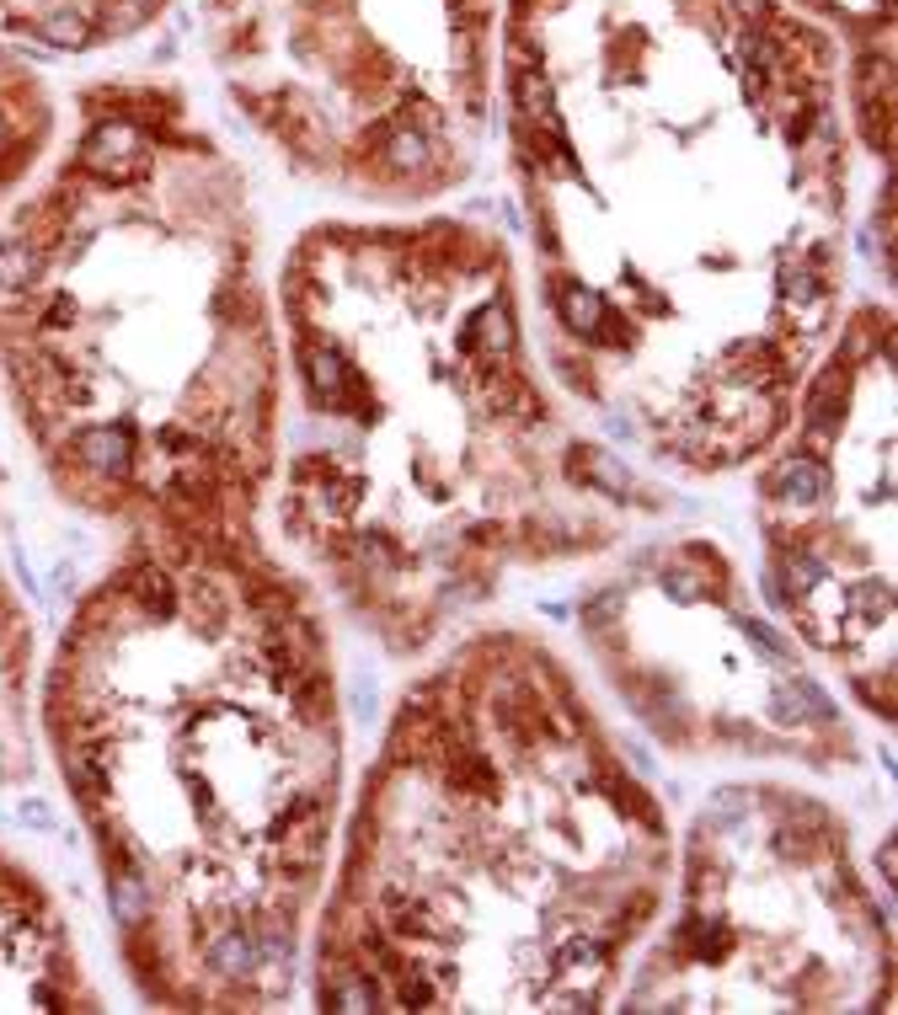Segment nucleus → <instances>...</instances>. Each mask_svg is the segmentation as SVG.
<instances>
[{"instance_id":"nucleus-1","label":"nucleus","mask_w":898,"mask_h":1015,"mask_svg":"<svg viewBox=\"0 0 898 1015\" xmlns=\"http://www.w3.org/2000/svg\"><path fill=\"white\" fill-rule=\"evenodd\" d=\"M498 91L562 390L754 465L845 321V49L792 0H503Z\"/></svg>"},{"instance_id":"nucleus-2","label":"nucleus","mask_w":898,"mask_h":1015,"mask_svg":"<svg viewBox=\"0 0 898 1015\" xmlns=\"http://www.w3.org/2000/svg\"><path fill=\"white\" fill-rule=\"evenodd\" d=\"M278 540L391 658L658 497L540 380L508 241L466 214L321 220L278 268Z\"/></svg>"},{"instance_id":"nucleus-3","label":"nucleus","mask_w":898,"mask_h":1015,"mask_svg":"<svg viewBox=\"0 0 898 1015\" xmlns=\"http://www.w3.org/2000/svg\"><path fill=\"white\" fill-rule=\"evenodd\" d=\"M134 983L166 1010H278L343 823L327 620L262 535H139L49 679Z\"/></svg>"},{"instance_id":"nucleus-4","label":"nucleus","mask_w":898,"mask_h":1015,"mask_svg":"<svg viewBox=\"0 0 898 1015\" xmlns=\"http://www.w3.org/2000/svg\"><path fill=\"white\" fill-rule=\"evenodd\" d=\"M669 882V812L572 663L471 631L407 684L337 823L316 1005L615 1010Z\"/></svg>"},{"instance_id":"nucleus-5","label":"nucleus","mask_w":898,"mask_h":1015,"mask_svg":"<svg viewBox=\"0 0 898 1015\" xmlns=\"http://www.w3.org/2000/svg\"><path fill=\"white\" fill-rule=\"evenodd\" d=\"M0 358L75 503L145 535H262L284 342L241 166L172 86L86 97L0 241Z\"/></svg>"},{"instance_id":"nucleus-6","label":"nucleus","mask_w":898,"mask_h":1015,"mask_svg":"<svg viewBox=\"0 0 898 1015\" xmlns=\"http://www.w3.org/2000/svg\"><path fill=\"white\" fill-rule=\"evenodd\" d=\"M503 0H204L225 97L294 177L375 209L471 182Z\"/></svg>"},{"instance_id":"nucleus-7","label":"nucleus","mask_w":898,"mask_h":1015,"mask_svg":"<svg viewBox=\"0 0 898 1015\" xmlns=\"http://www.w3.org/2000/svg\"><path fill=\"white\" fill-rule=\"evenodd\" d=\"M674 909L637 951L621 1010H893V935L850 829L792 780H733L674 855Z\"/></svg>"},{"instance_id":"nucleus-8","label":"nucleus","mask_w":898,"mask_h":1015,"mask_svg":"<svg viewBox=\"0 0 898 1015\" xmlns=\"http://www.w3.org/2000/svg\"><path fill=\"white\" fill-rule=\"evenodd\" d=\"M893 428V305L866 300L840 321L781 439L754 460L770 604L882 727L898 722Z\"/></svg>"},{"instance_id":"nucleus-9","label":"nucleus","mask_w":898,"mask_h":1015,"mask_svg":"<svg viewBox=\"0 0 898 1015\" xmlns=\"http://www.w3.org/2000/svg\"><path fill=\"white\" fill-rule=\"evenodd\" d=\"M578 631L626 711L679 759L808 770L861 759L834 700L711 540L637 551L583 604Z\"/></svg>"},{"instance_id":"nucleus-10","label":"nucleus","mask_w":898,"mask_h":1015,"mask_svg":"<svg viewBox=\"0 0 898 1015\" xmlns=\"http://www.w3.org/2000/svg\"><path fill=\"white\" fill-rule=\"evenodd\" d=\"M49 898L0 861V1010H91Z\"/></svg>"},{"instance_id":"nucleus-11","label":"nucleus","mask_w":898,"mask_h":1015,"mask_svg":"<svg viewBox=\"0 0 898 1015\" xmlns=\"http://www.w3.org/2000/svg\"><path fill=\"white\" fill-rule=\"evenodd\" d=\"M802 17L829 27L845 49L850 129L893 161V0H792Z\"/></svg>"},{"instance_id":"nucleus-12","label":"nucleus","mask_w":898,"mask_h":1015,"mask_svg":"<svg viewBox=\"0 0 898 1015\" xmlns=\"http://www.w3.org/2000/svg\"><path fill=\"white\" fill-rule=\"evenodd\" d=\"M172 0H0V27L38 38L49 49H97V43L129 38Z\"/></svg>"}]
</instances>
